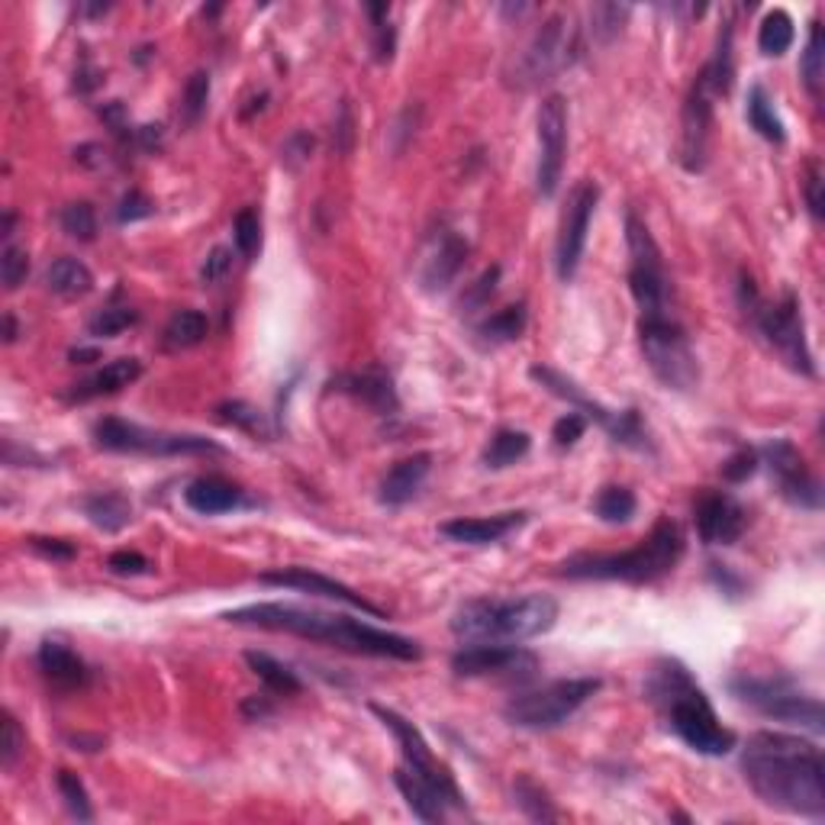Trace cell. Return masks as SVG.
Listing matches in <instances>:
<instances>
[{"mask_svg":"<svg viewBox=\"0 0 825 825\" xmlns=\"http://www.w3.org/2000/svg\"><path fill=\"white\" fill-rule=\"evenodd\" d=\"M645 697L687 748L710 758L729 754L735 748V733L720 723L710 697L677 658H661L651 664L645 677Z\"/></svg>","mask_w":825,"mask_h":825,"instance_id":"3957f363","label":"cell"},{"mask_svg":"<svg viewBox=\"0 0 825 825\" xmlns=\"http://www.w3.org/2000/svg\"><path fill=\"white\" fill-rule=\"evenodd\" d=\"M539 667V658L533 651H523L516 645L480 642L464 645L452 658V671L459 677H490V674H533Z\"/></svg>","mask_w":825,"mask_h":825,"instance_id":"d6986e66","label":"cell"},{"mask_svg":"<svg viewBox=\"0 0 825 825\" xmlns=\"http://www.w3.org/2000/svg\"><path fill=\"white\" fill-rule=\"evenodd\" d=\"M639 510V500L629 487H603L593 500V513L610 523V526H620V523H629Z\"/></svg>","mask_w":825,"mask_h":825,"instance_id":"f35d334b","label":"cell"},{"mask_svg":"<svg viewBox=\"0 0 825 825\" xmlns=\"http://www.w3.org/2000/svg\"><path fill=\"white\" fill-rule=\"evenodd\" d=\"M577 55H580L577 26L571 23V16L551 13L549 20L533 33V39L526 42L520 59L513 62L510 85L520 91H533V88L551 82L554 75H561L564 68H571Z\"/></svg>","mask_w":825,"mask_h":825,"instance_id":"52a82bcc","label":"cell"},{"mask_svg":"<svg viewBox=\"0 0 825 825\" xmlns=\"http://www.w3.org/2000/svg\"><path fill=\"white\" fill-rule=\"evenodd\" d=\"M735 697L767 720H780L790 726H803L810 733H823V703L810 693H800L790 677H751L741 674L729 684Z\"/></svg>","mask_w":825,"mask_h":825,"instance_id":"8fae6325","label":"cell"},{"mask_svg":"<svg viewBox=\"0 0 825 825\" xmlns=\"http://www.w3.org/2000/svg\"><path fill=\"white\" fill-rule=\"evenodd\" d=\"M639 346L651 374L671 387V390H690L700 380V362L697 352L684 333V326L674 320V313L664 316H642L639 323Z\"/></svg>","mask_w":825,"mask_h":825,"instance_id":"9c48e42d","label":"cell"},{"mask_svg":"<svg viewBox=\"0 0 825 825\" xmlns=\"http://www.w3.org/2000/svg\"><path fill=\"white\" fill-rule=\"evenodd\" d=\"M107 567L113 571V574H123V577H129V574H146L149 571V561L139 554V551H113L110 558H107Z\"/></svg>","mask_w":825,"mask_h":825,"instance_id":"6f0895ef","label":"cell"},{"mask_svg":"<svg viewBox=\"0 0 825 825\" xmlns=\"http://www.w3.org/2000/svg\"><path fill=\"white\" fill-rule=\"evenodd\" d=\"M242 490L223 477H200L184 490V503L200 516H220L236 507H242Z\"/></svg>","mask_w":825,"mask_h":825,"instance_id":"4316f807","label":"cell"},{"mask_svg":"<svg viewBox=\"0 0 825 825\" xmlns=\"http://www.w3.org/2000/svg\"><path fill=\"white\" fill-rule=\"evenodd\" d=\"M597 203H600V187L590 178L577 184L571 190L567 203H564L561 229H558V249H554V262H558V277L561 280H571L580 268L584 246H587V229H590Z\"/></svg>","mask_w":825,"mask_h":825,"instance_id":"2e32d148","label":"cell"},{"mask_svg":"<svg viewBox=\"0 0 825 825\" xmlns=\"http://www.w3.org/2000/svg\"><path fill=\"white\" fill-rule=\"evenodd\" d=\"M800 75L807 82L810 93L820 97V88H823V75H825V49H823V26L813 23L810 26V42H807V52H803V62H800Z\"/></svg>","mask_w":825,"mask_h":825,"instance_id":"60d3db41","label":"cell"},{"mask_svg":"<svg viewBox=\"0 0 825 825\" xmlns=\"http://www.w3.org/2000/svg\"><path fill=\"white\" fill-rule=\"evenodd\" d=\"M97 449L120 452V455H155V459H175V455H223L226 449L213 439L193 436V433H165V429H146L139 423H126L120 416H103L93 426Z\"/></svg>","mask_w":825,"mask_h":825,"instance_id":"ba28073f","label":"cell"},{"mask_svg":"<svg viewBox=\"0 0 825 825\" xmlns=\"http://www.w3.org/2000/svg\"><path fill=\"white\" fill-rule=\"evenodd\" d=\"M26 275H29V255H26V249L7 242L3 252H0V280H3V287L16 290L26 280Z\"/></svg>","mask_w":825,"mask_h":825,"instance_id":"681fc988","label":"cell"},{"mask_svg":"<svg viewBox=\"0 0 825 825\" xmlns=\"http://www.w3.org/2000/svg\"><path fill=\"white\" fill-rule=\"evenodd\" d=\"M567 155V103L561 93H549L539 107V162L536 184L542 197H554L564 175Z\"/></svg>","mask_w":825,"mask_h":825,"instance_id":"e0dca14e","label":"cell"},{"mask_svg":"<svg viewBox=\"0 0 825 825\" xmlns=\"http://www.w3.org/2000/svg\"><path fill=\"white\" fill-rule=\"evenodd\" d=\"M155 213V203L142 193V190H129L123 193L120 207H116V216L120 223H136V220H149Z\"/></svg>","mask_w":825,"mask_h":825,"instance_id":"f5cc1de1","label":"cell"},{"mask_svg":"<svg viewBox=\"0 0 825 825\" xmlns=\"http://www.w3.org/2000/svg\"><path fill=\"white\" fill-rule=\"evenodd\" d=\"M554 623H558V603L546 593H529L516 600L477 597L455 610L452 633L464 645H516L546 636Z\"/></svg>","mask_w":825,"mask_h":825,"instance_id":"277c9868","label":"cell"},{"mask_svg":"<svg viewBox=\"0 0 825 825\" xmlns=\"http://www.w3.org/2000/svg\"><path fill=\"white\" fill-rule=\"evenodd\" d=\"M23 748H26V735L20 729L16 716L7 710V713H3V723H0V764L10 771V767L16 764V758L23 754Z\"/></svg>","mask_w":825,"mask_h":825,"instance_id":"f907efd6","label":"cell"},{"mask_svg":"<svg viewBox=\"0 0 825 825\" xmlns=\"http://www.w3.org/2000/svg\"><path fill=\"white\" fill-rule=\"evenodd\" d=\"M142 374V365L139 359H116L110 365H103L100 371H93L91 377H85L82 384L72 387V400H93V397H103V393H116L123 387H129L133 380H139Z\"/></svg>","mask_w":825,"mask_h":825,"instance_id":"83f0119b","label":"cell"},{"mask_svg":"<svg viewBox=\"0 0 825 825\" xmlns=\"http://www.w3.org/2000/svg\"><path fill=\"white\" fill-rule=\"evenodd\" d=\"M738 300L745 307V316L754 323V329L774 346V352L807 377H816V365H813V352L807 342V323H803V307L797 300V293H784L774 303H764L754 280L748 275H741L738 284Z\"/></svg>","mask_w":825,"mask_h":825,"instance_id":"8992f818","label":"cell"},{"mask_svg":"<svg viewBox=\"0 0 825 825\" xmlns=\"http://www.w3.org/2000/svg\"><path fill=\"white\" fill-rule=\"evenodd\" d=\"M713 136V93L697 78L680 113V165L687 172H703Z\"/></svg>","mask_w":825,"mask_h":825,"instance_id":"ac0fdd59","label":"cell"},{"mask_svg":"<svg viewBox=\"0 0 825 825\" xmlns=\"http://www.w3.org/2000/svg\"><path fill=\"white\" fill-rule=\"evenodd\" d=\"M33 549L39 551V554H46V558H59V561L75 558V549L65 546V542H59V539H33Z\"/></svg>","mask_w":825,"mask_h":825,"instance_id":"94428289","label":"cell"},{"mask_svg":"<svg viewBox=\"0 0 825 825\" xmlns=\"http://www.w3.org/2000/svg\"><path fill=\"white\" fill-rule=\"evenodd\" d=\"M626 242H629V290L642 310V316H664L671 313V277L664 268L661 249L636 210L626 213Z\"/></svg>","mask_w":825,"mask_h":825,"instance_id":"7c38bea8","label":"cell"},{"mask_svg":"<svg viewBox=\"0 0 825 825\" xmlns=\"http://www.w3.org/2000/svg\"><path fill=\"white\" fill-rule=\"evenodd\" d=\"M336 384H339L342 393H352L355 400L367 403L380 416H390V413L400 410V397H397L393 377L384 367H367V371H355V374H342Z\"/></svg>","mask_w":825,"mask_h":825,"instance_id":"d4e9b609","label":"cell"},{"mask_svg":"<svg viewBox=\"0 0 825 825\" xmlns=\"http://www.w3.org/2000/svg\"><path fill=\"white\" fill-rule=\"evenodd\" d=\"M367 13L374 16V59H377V62H390V59H393V46H397L393 26L387 23L390 7H387V3H371Z\"/></svg>","mask_w":825,"mask_h":825,"instance_id":"c3c4849f","label":"cell"},{"mask_svg":"<svg viewBox=\"0 0 825 825\" xmlns=\"http://www.w3.org/2000/svg\"><path fill=\"white\" fill-rule=\"evenodd\" d=\"M584 429H587V420L574 410V413H564L558 423H554V429H551V436H554V446L558 449H571L580 436H584Z\"/></svg>","mask_w":825,"mask_h":825,"instance_id":"db71d44e","label":"cell"},{"mask_svg":"<svg viewBox=\"0 0 825 825\" xmlns=\"http://www.w3.org/2000/svg\"><path fill=\"white\" fill-rule=\"evenodd\" d=\"M207 333H210V323L200 310H178L168 320V326L162 333V342L168 349H193L207 339Z\"/></svg>","mask_w":825,"mask_h":825,"instance_id":"d590c367","label":"cell"},{"mask_svg":"<svg viewBox=\"0 0 825 825\" xmlns=\"http://www.w3.org/2000/svg\"><path fill=\"white\" fill-rule=\"evenodd\" d=\"M748 123H751V129H754L761 139H767V142H774V146H784V139H787L784 123H780V116L774 113V103H771V97H767V91H764L761 85H754V88L748 91Z\"/></svg>","mask_w":825,"mask_h":825,"instance_id":"e575fe53","label":"cell"},{"mask_svg":"<svg viewBox=\"0 0 825 825\" xmlns=\"http://www.w3.org/2000/svg\"><path fill=\"white\" fill-rule=\"evenodd\" d=\"M46 287L59 297H85L91 293V268L78 259H55L46 272Z\"/></svg>","mask_w":825,"mask_h":825,"instance_id":"4dcf8cb0","label":"cell"},{"mask_svg":"<svg viewBox=\"0 0 825 825\" xmlns=\"http://www.w3.org/2000/svg\"><path fill=\"white\" fill-rule=\"evenodd\" d=\"M59 793L65 800V810L78 820V823H91L93 820V807L91 797H88V787L82 784L78 774L72 771H59Z\"/></svg>","mask_w":825,"mask_h":825,"instance_id":"7bdbcfd3","label":"cell"},{"mask_svg":"<svg viewBox=\"0 0 825 825\" xmlns=\"http://www.w3.org/2000/svg\"><path fill=\"white\" fill-rule=\"evenodd\" d=\"M216 413H220V420H223V423H233V426H239V429H246V433H252V436H268V429H265V416H262L255 407L242 403V400L223 403Z\"/></svg>","mask_w":825,"mask_h":825,"instance_id":"7dc6e473","label":"cell"},{"mask_svg":"<svg viewBox=\"0 0 825 825\" xmlns=\"http://www.w3.org/2000/svg\"><path fill=\"white\" fill-rule=\"evenodd\" d=\"M429 471H433V455H426V452L397 461V464L387 471V477L380 480V493H377L380 503H387V507H403L407 500H413V497L420 493V487L426 484Z\"/></svg>","mask_w":825,"mask_h":825,"instance_id":"484cf974","label":"cell"},{"mask_svg":"<svg viewBox=\"0 0 825 825\" xmlns=\"http://www.w3.org/2000/svg\"><path fill=\"white\" fill-rule=\"evenodd\" d=\"M533 380H539L549 393L554 397H561V400H567L574 410H580V416L584 420H593V423H600L607 433H610V439L613 442H623V446H629V449H639V452H651V439H648V429L642 426V416H639V410H623V413H613V410H607V407H600L597 400H590L571 377H564L561 371H554V367L546 365H536L533 371Z\"/></svg>","mask_w":825,"mask_h":825,"instance_id":"4fadbf2b","label":"cell"},{"mask_svg":"<svg viewBox=\"0 0 825 825\" xmlns=\"http://www.w3.org/2000/svg\"><path fill=\"white\" fill-rule=\"evenodd\" d=\"M62 229L72 236V239H78V242H91L93 236H97V213H93V207L88 200H75V203H68L65 210H62Z\"/></svg>","mask_w":825,"mask_h":825,"instance_id":"bcb514c9","label":"cell"},{"mask_svg":"<svg viewBox=\"0 0 825 825\" xmlns=\"http://www.w3.org/2000/svg\"><path fill=\"white\" fill-rule=\"evenodd\" d=\"M313 152V136H307V133H293L287 142H284V149H280V162L284 165H290V168H297L300 162H307V155Z\"/></svg>","mask_w":825,"mask_h":825,"instance_id":"680465c9","label":"cell"},{"mask_svg":"<svg viewBox=\"0 0 825 825\" xmlns=\"http://www.w3.org/2000/svg\"><path fill=\"white\" fill-rule=\"evenodd\" d=\"M600 677H567V680H554L549 687L529 690V693H516L507 707H503V720L516 729H558L564 726L597 690H600Z\"/></svg>","mask_w":825,"mask_h":825,"instance_id":"30bf717a","label":"cell"},{"mask_svg":"<svg viewBox=\"0 0 825 825\" xmlns=\"http://www.w3.org/2000/svg\"><path fill=\"white\" fill-rule=\"evenodd\" d=\"M793 46V20L787 10H771L764 20H761V29H758V49L771 59L784 55L787 49Z\"/></svg>","mask_w":825,"mask_h":825,"instance_id":"74e56055","label":"cell"},{"mask_svg":"<svg viewBox=\"0 0 825 825\" xmlns=\"http://www.w3.org/2000/svg\"><path fill=\"white\" fill-rule=\"evenodd\" d=\"M246 661H249V667L259 674V680H262L272 693L293 697V693L303 690L300 677H297L287 664H280L277 658H272V654H265V651H246Z\"/></svg>","mask_w":825,"mask_h":825,"instance_id":"d6a6232c","label":"cell"},{"mask_svg":"<svg viewBox=\"0 0 825 825\" xmlns=\"http://www.w3.org/2000/svg\"><path fill=\"white\" fill-rule=\"evenodd\" d=\"M684 533L664 516L654 523L648 539L623 554H574L561 561L558 574L571 580H626V584H651L671 574L684 558Z\"/></svg>","mask_w":825,"mask_h":825,"instance_id":"5b68a950","label":"cell"},{"mask_svg":"<svg viewBox=\"0 0 825 825\" xmlns=\"http://www.w3.org/2000/svg\"><path fill=\"white\" fill-rule=\"evenodd\" d=\"M36 661H39L42 677H46L52 687H59V690H78V687H85L88 677H91V671H88V664L82 661V654H78L75 648H68L65 642H59V639H46V642L39 645Z\"/></svg>","mask_w":825,"mask_h":825,"instance_id":"cb8c5ba5","label":"cell"},{"mask_svg":"<svg viewBox=\"0 0 825 825\" xmlns=\"http://www.w3.org/2000/svg\"><path fill=\"white\" fill-rule=\"evenodd\" d=\"M513 797H516V807H520L533 823H558V820H561V813L554 810V803L549 800L546 787L536 784L529 774H520V777H516Z\"/></svg>","mask_w":825,"mask_h":825,"instance_id":"8d00e7d4","label":"cell"},{"mask_svg":"<svg viewBox=\"0 0 825 825\" xmlns=\"http://www.w3.org/2000/svg\"><path fill=\"white\" fill-rule=\"evenodd\" d=\"M136 320H139V313L133 307H103V310H97L91 316L88 333H91L93 339H113L123 329H129Z\"/></svg>","mask_w":825,"mask_h":825,"instance_id":"f6af8a7d","label":"cell"},{"mask_svg":"<svg viewBox=\"0 0 825 825\" xmlns=\"http://www.w3.org/2000/svg\"><path fill=\"white\" fill-rule=\"evenodd\" d=\"M262 584H272V587H290V590H300V593H313V597H326V600H336V603H346L352 610H362L374 620H384V610L367 603L362 593H355L352 587L320 574V571H310V567H277V571H265L259 577Z\"/></svg>","mask_w":825,"mask_h":825,"instance_id":"ffe728a7","label":"cell"},{"mask_svg":"<svg viewBox=\"0 0 825 825\" xmlns=\"http://www.w3.org/2000/svg\"><path fill=\"white\" fill-rule=\"evenodd\" d=\"M16 320H13V313H7L3 316V342H16Z\"/></svg>","mask_w":825,"mask_h":825,"instance_id":"e7e4bbea","label":"cell"},{"mask_svg":"<svg viewBox=\"0 0 825 825\" xmlns=\"http://www.w3.org/2000/svg\"><path fill=\"white\" fill-rule=\"evenodd\" d=\"M207 100H210V75L207 72H193L187 78L182 93V123L184 126H197L207 113Z\"/></svg>","mask_w":825,"mask_h":825,"instance_id":"b9f144b4","label":"cell"},{"mask_svg":"<svg viewBox=\"0 0 825 825\" xmlns=\"http://www.w3.org/2000/svg\"><path fill=\"white\" fill-rule=\"evenodd\" d=\"M497 284H500V265H490L484 275L477 277V280L464 290V297H461V310H464V313H477V310H480V307L493 297Z\"/></svg>","mask_w":825,"mask_h":825,"instance_id":"816d5d0a","label":"cell"},{"mask_svg":"<svg viewBox=\"0 0 825 825\" xmlns=\"http://www.w3.org/2000/svg\"><path fill=\"white\" fill-rule=\"evenodd\" d=\"M803 190H807V207H810L813 220H823L825 197H823V172H820V165H810V175H807Z\"/></svg>","mask_w":825,"mask_h":825,"instance_id":"91938a15","label":"cell"},{"mask_svg":"<svg viewBox=\"0 0 825 825\" xmlns=\"http://www.w3.org/2000/svg\"><path fill=\"white\" fill-rule=\"evenodd\" d=\"M229 268H233V249L216 246V249L207 255L203 268H200V280H203V284H220L223 277L229 275Z\"/></svg>","mask_w":825,"mask_h":825,"instance_id":"11a10c76","label":"cell"},{"mask_svg":"<svg viewBox=\"0 0 825 825\" xmlns=\"http://www.w3.org/2000/svg\"><path fill=\"white\" fill-rule=\"evenodd\" d=\"M467 262V242L461 239L455 229H439L429 236L423 259H420V287L426 293H439L446 290Z\"/></svg>","mask_w":825,"mask_h":825,"instance_id":"7402d4cb","label":"cell"},{"mask_svg":"<svg viewBox=\"0 0 825 825\" xmlns=\"http://www.w3.org/2000/svg\"><path fill=\"white\" fill-rule=\"evenodd\" d=\"M526 523V513H497V516H459L442 523V536L459 546H493L516 533Z\"/></svg>","mask_w":825,"mask_h":825,"instance_id":"603a6c76","label":"cell"},{"mask_svg":"<svg viewBox=\"0 0 825 825\" xmlns=\"http://www.w3.org/2000/svg\"><path fill=\"white\" fill-rule=\"evenodd\" d=\"M85 516L103 533H120L133 520V503L120 490H97L85 497Z\"/></svg>","mask_w":825,"mask_h":825,"instance_id":"f546056e","label":"cell"},{"mask_svg":"<svg viewBox=\"0 0 825 825\" xmlns=\"http://www.w3.org/2000/svg\"><path fill=\"white\" fill-rule=\"evenodd\" d=\"M693 520H697V533L707 546H733L748 526L745 507L723 490L700 493V500L693 507Z\"/></svg>","mask_w":825,"mask_h":825,"instance_id":"44dd1931","label":"cell"},{"mask_svg":"<svg viewBox=\"0 0 825 825\" xmlns=\"http://www.w3.org/2000/svg\"><path fill=\"white\" fill-rule=\"evenodd\" d=\"M758 452H751V449H741V452H735L733 459L723 464V477L729 480V484H741V480H748L754 471H758Z\"/></svg>","mask_w":825,"mask_h":825,"instance_id":"9f6ffc18","label":"cell"},{"mask_svg":"<svg viewBox=\"0 0 825 825\" xmlns=\"http://www.w3.org/2000/svg\"><path fill=\"white\" fill-rule=\"evenodd\" d=\"M371 713L384 723V729L393 733L400 751H403L407 767H410L416 777H423V780L446 800L449 810H464V797H461L459 784L452 780L449 767H442V764L436 761V754H433V748L426 745L423 733H420L410 720H403L400 713H393V710H387V707H371Z\"/></svg>","mask_w":825,"mask_h":825,"instance_id":"5bb4252c","label":"cell"},{"mask_svg":"<svg viewBox=\"0 0 825 825\" xmlns=\"http://www.w3.org/2000/svg\"><path fill=\"white\" fill-rule=\"evenodd\" d=\"M72 359L85 365V362H93V359H100V352H97V349H75V352H72Z\"/></svg>","mask_w":825,"mask_h":825,"instance_id":"03108f58","label":"cell"},{"mask_svg":"<svg viewBox=\"0 0 825 825\" xmlns=\"http://www.w3.org/2000/svg\"><path fill=\"white\" fill-rule=\"evenodd\" d=\"M529 449H533V439L523 429H500L490 436V442L484 449V467H490V471L510 467L520 459H526Z\"/></svg>","mask_w":825,"mask_h":825,"instance_id":"1f68e13d","label":"cell"},{"mask_svg":"<svg viewBox=\"0 0 825 825\" xmlns=\"http://www.w3.org/2000/svg\"><path fill=\"white\" fill-rule=\"evenodd\" d=\"M629 13H633V7H626V3H597L590 10V33H593V39L600 46H610L623 33Z\"/></svg>","mask_w":825,"mask_h":825,"instance_id":"ab89813d","label":"cell"},{"mask_svg":"<svg viewBox=\"0 0 825 825\" xmlns=\"http://www.w3.org/2000/svg\"><path fill=\"white\" fill-rule=\"evenodd\" d=\"M242 713H246L249 720H265V716H272V703H268L265 697H249V700L242 703Z\"/></svg>","mask_w":825,"mask_h":825,"instance_id":"be15d7a7","label":"cell"},{"mask_svg":"<svg viewBox=\"0 0 825 825\" xmlns=\"http://www.w3.org/2000/svg\"><path fill=\"white\" fill-rule=\"evenodd\" d=\"M710 574H713V580H716V584H720V587H723L726 593H733V597H735V593L741 590V580L735 577V574H733V571H729V567H726V564H710Z\"/></svg>","mask_w":825,"mask_h":825,"instance_id":"6125c7cd","label":"cell"},{"mask_svg":"<svg viewBox=\"0 0 825 825\" xmlns=\"http://www.w3.org/2000/svg\"><path fill=\"white\" fill-rule=\"evenodd\" d=\"M233 239H236V249L246 262H252L259 252H262V220L252 207H246L236 223H233Z\"/></svg>","mask_w":825,"mask_h":825,"instance_id":"ee69618b","label":"cell"},{"mask_svg":"<svg viewBox=\"0 0 825 825\" xmlns=\"http://www.w3.org/2000/svg\"><path fill=\"white\" fill-rule=\"evenodd\" d=\"M741 771L761 803L807 820L825 816V764L816 741L787 733L748 735Z\"/></svg>","mask_w":825,"mask_h":825,"instance_id":"6da1fadb","label":"cell"},{"mask_svg":"<svg viewBox=\"0 0 825 825\" xmlns=\"http://www.w3.org/2000/svg\"><path fill=\"white\" fill-rule=\"evenodd\" d=\"M393 784H397V790L403 793V800H407V807L413 810L416 820H423V823H442V820H446V810H449L446 800H442L423 777H416L407 764L397 767Z\"/></svg>","mask_w":825,"mask_h":825,"instance_id":"f1b7e54d","label":"cell"},{"mask_svg":"<svg viewBox=\"0 0 825 825\" xmlns=\"http://www.w3.org/2000/svg\"><path fill=\"white\" fill-rule=\"evenodd\" d=\"M761 461L767 464L780 497L800 510H820L823 507V484L810 471L807 459L790 439H774L761 449Z\"/></svg>","mask_w":825,"mask_h":825,"instance_id":"9a60e30c","label":"cell"},{"mask_svg":"<svg viewBox=\"0 0 825 825\" xmlns=\"http://www.w3.org/2000/svg\"><path fill=\"white\" fill-rule=\"evenodd\" d=\"M226 623L246 626V629H265V633H284L310 642L333 645L352 654H371V658H393V661H420L423 648L397 636L384 633L377 626H367L362 620L342 616V613H323V610H303L293 603H249L239 610L223 613Z\"/></svg>","mask_w":825,"mask_h":825,"instance_id":"7a4b0ae2","label":"cell"},{"mask_svg":"<svg viewBox=\"0 0 825 825\" xmlns=\"http://www.w3.org/2000/svg\"><path fill=\"white\" fill-rule=\"evenodd\" d=\"M526 307L523 303H513L500 313H493L490 320H484L477 326V336L487 342V346H503V342H516L523 333H526Z\"/></svg>","mask_w":825,"mask_h":825,"instance_id":"836d02e7","label":"cell"}]
</instances>
